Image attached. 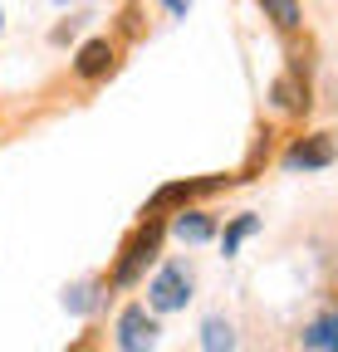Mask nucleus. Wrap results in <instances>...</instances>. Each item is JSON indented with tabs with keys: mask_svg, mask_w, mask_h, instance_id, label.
<instances>
[{
	"mask_svg": "<svg viewBox=\"0 0 338 352\" xmlns=\"http://www.w3.org/2000/svg\"><path fill=\"white\" fill-rule=\"evenodd\" d=\"M187 298H191V274L182 270V264L157 270V279L147 284V303L157 308V314H172V308H182Z\"/></svg>",
	"mask_w": 338,
	"mask_h": 352,
	"instance_id": "obj_1",
	"label": "nucleus"
},
{
	"mask_svg": "<svg viewBox=\"0 0 338 352\" xmlns=\"http://www.w3.org/2000/svg\"><path fill=\"white\" fill-rule=\"evenodd\" d=\"M118 347L123 352H152L157 347V323L142 303L133 308H123V318H118Z\"/></svg>",
	"mask_w": 338,
	"mask_h": 352,
	"instance_id": "obj_2",
	"label": "nucleus"
},
{
	"mask_svg": "<svg viewBox=\"0 0 338 352\" xmlns=\"http://www.w3.org/2000/svg\"><path fill=\"white\" fill-rule=\"evenodd\" d=\"M333 157H338V142L328 138V132H314V138L294 142V147L284 152V166H289V171H319V166H328Z\"/></svg>",
	"mask_w": 338,
	"mask_h": 352,
	"instance_id": "obj_3",
	"label": "nucleus"
},
{
	"mask_svg": "<svg viewBox=\"0 0 338 352\" xmlns=\"http://www.w3.org/2000/svg\"><path fill=\"white\" fill-rule=\"evenodd\" d=\"M157 245H162V226H157V220H147V226L138 230V240L128 245V254H123V264H118V284H133L138 274H142V264L157 254Z\"/></svg>",
	"mask_w": 338,
	"mask_h": 352,
	"instance_id": "obj_4",
	"label": "nucleus"
},
{
	"mask_svg": "<svg viewBox=\"0 0 338 352\" xmlns=\"http://www.w3.org/2000/svg\"><path fill=\"white\" fill-rule=\"evenodd\" d=\"M108 69H113V44L108 39H89L78 50V59H74V74L78 78H103Z\"/></svg>",
	"mask_w": 338,
	"mask_h": 352,
	"instance_id": "obj_5",
	"label": "nucleus"
},
{
	"mask_svg": "<svg viewBox=\"0 0 338 352\" xmlns=\"http://www.w3.org/2000/svg\"><path fill=\"white\" fill-rule=\"evenodd\" d=\"M211 230H216V220H211L206 210H182V220H177V240H187V245L211 240Z\"/></svg>",
	"mask_w": 338,
	"mask_h": 352,
	"instance_id": "obj_6",
	"label": "nucleus"
},
{
	"mask_svg": "<svg viewBox=\"0 0 338 352\" xmlns=\"http://www.w3.org/2000/svg\"><path fill=\"white\" fill-rule=\"evenodd\" d=\"M201 347H206V352H235V333H231V323L206 318V323H201Z\"/></svg>",
	"mask_w": 338,
	"mask_h": 352,
	"instance_id": "obj_7",
	"label": "nucleus"
},
{
	"mask_svg": "<svg viewBox=\"0 0 338 352\" xmlns=\"http://www.w3.org/2000/svg\"><path fill=\"white\" fill-rule=\"evenodd\" d=\"M304 342H309V347H328V352H338V314H324L319 323H309Z\"/></svg>",
	"mask_w": 338,
	"mask_h": 352,
	"instance_id": "obj_8",
	"label": "nucleus"
},
{
	"mask_svg": "<svg viewBox=\"0 0 338 352\" xmlns=\"http://www.w3.org/2000/svg\"><path fill=\"white\" fill-rule=\"evenodd\" d=\"M260 6H265V15H270L279 30H294V25H299V0H260Z\"/></svg>",
	"mask_w": 338,
	"mask_h": 352,
	"instance_id": "obj_9",
	"label": "nucleus"
},
{
	"mask_svg": "<svg viewBox=\"0 0 338 352\" xmlns=\"http://www.w3.org/2000/svg\"><path fill=\"white\" fill-rule=\"evenodd\" d=\"M255 230H260V215H240L235 226L221 235V250H226V254H235V250H240V240H245V235H255Z\"/></svg>",
	"mask_w": 338,
	"mask_h": 352,
	"instance_id": "obj_10",
	"label": "nucleus"
},
{
	"mask_svg": "<svg viewBox=\"0 0 338 352\" xmlns=\"http://www.w3.org/2000/svg\"><path fill=\"white\" fill-rule=\"evenodd\" d=\"M275 98H279V108H289V113L309 103V98H299V88H294V78H279V83H275Z\"/></svg>",
	"mask_w": 338,
	"mask_h": 352,
	"instance_id": "obj_11",
	"label": "nucleus"
},
{
	"mask_svg": "<svg viewBox=\"0 0 338 352\" xmlns=\"http://www.w3.org/2000/svg\"><path fill=\"white\" fill-rule=\"evenodd\" d=\"M162 6H167V15H177V20H182V15L191 10V0H162Z\"/></svg>",
	"mask_w": 338,
	"mask_h": 352,
	"instance_id": "obj_12",
	"label": "nucleus"
}]
</instances>
